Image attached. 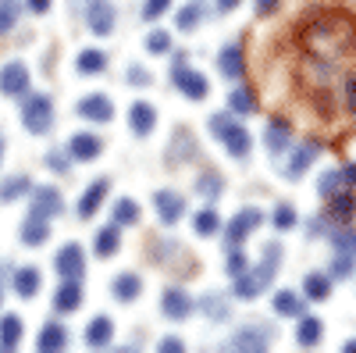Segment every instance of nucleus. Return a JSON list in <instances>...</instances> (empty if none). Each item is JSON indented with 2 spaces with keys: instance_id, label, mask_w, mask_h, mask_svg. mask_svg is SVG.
I'll list each match as a JSON object with an SVG mask.
<instances>
[{
  "instance_id": "ddd939ff",
  "label": "nucleus",
  "mask_w": 356,
  "mask_h": 353,
  "mask_svg": "<svg viewBox=\"0 0 356 353\" xmlns=\"http://www.w3.org/2000/svg\"><path fill=\"white\" fill-rule=\"evenodd\" d=\"M161 311L171 317V321H186L193 314V300H189V292L186 289H164V297H161Z\"/></svg>"
},
{
  "instance_id": "7ed1b4c3",
  "label": "nucleus",
  "mask_w": 356,
  "mask_h": 353,
  "mask_svg": "<svg viewBox=\"0 0 356 353\" xmlns=\"http://www.w3.org/2000/svg\"><path fill=\"white\" fill-rule=\"evenodd\" d=\"M275 336H278L275 325H260V321H253V325L235 329V336H232V350H239V353H264L267 346L275 343Z\"/></svg>"
},
{
  "instance_id": "473e14b6",
  "label": "nucleus",
  "mask_w": 356,
  "mask_h": 353,
  "mask_svg": "<svg viewBox=\"0 0 356 353\" xmlns=\"http://www.w3.org/2000/svg\"><path fill=\"white\" fill-rule=\"evenodd\" d=\"M228 107H232L235 114H250V111H257V97H253V90H246V86H235V90L228 93Z\"/></svg>"
},
{
  "instance_id": "cd10ccee",
  "label": "nucleus",
  "mask_w": 356,
  "mask_h": 353,
  "mask_svg": "<svg viewBox=\"0 0 356 353\" xmlns=\"http://www.w3.org/2000/svg\"><path fill=\"white\" fill-rule=\"evenodd\" d=\"M321 339H324L321 317H303V321H300V329H296V343H300V346H317Z\"/></svg>"
},
{
  "instance_id": "7c9ffc66",
  "label": "nucleus",
  "mask_w": 356,
  "mask_h": 353,
  "mask_svg": "<svg viewBox=\"0 0 356 353\" xmlns=\"http://www.w3.org/2000/svg\"><path fill=\"white\" fill-rule=\"evenodd\" d=\"M200 311L211 317V321H225V317H228V300L221 297V292H203Z\"/></svg>"
},
{
  "instance_id": "6e6552de",
  "label": "nucleus",
  "mask_w": 356,
  "mask_h": 353,
  "mask_svg": "<svg viewBox=\"0 0 356 353\" xmlns=\"http://www.w3.org/2000/svg\"><path fill=\"white\" fill-rule=\"evenodd\" d=\"M292 143V122H285V118H271L264 129V146L271 150V157H282L289 150Z\"/></svg>"
},
{
  "instance_id": "13d9d810",
  "label": "nucleus",
  "mask_w": 356,
  "mask_h": 353,
  "mask_svg": "<svg viewBox=\"0 0 356 353\" xmlns=\"http://www.w3.org/2000/svg\"><path fill=\"white\" fill-rule=\"evenodd\" d=\"M4 279H8V268L0 264V300H4Z\"/></svg>"
},
{
  "instance_id": "052dcab7",
  "label": "nucleus",
  "mask_w": 356,
  "mask_h": 353,
  "mask_svg": "<svg viewBox=\"0 0 356 353\" xmlns=\"http://www.w3.org/2000/svg\"><path fill=\"white\" fill-rule=\"evenodd\" d=\"M0 157H4V139H0Z\"/></svg>"
},
{
  "instance_id": "2f4dec72",
  "label": "nucleus",
  "mask_w": 356,
  "mask_h": 353,
  "mask_svg": "<svg viewBox=\"0 0 356 353\" xmlns=\"http://www.w3.org/2000/svg\"><path fill=\"white\" fill-rule=\"evenodd\" d=\"M118 246H122V232H118V225H107V228H100V232H97L93 250H97L100 257H111Z\"/></svg>"
},
{
  "instance_id": "bb28decb",
  "label": "nucleus",
  "mask_w": 356,
  "mask_h": 353,
  "mask_svg": "<svg viewBox=\"0 0 356 353\" xmlns=\"http://www.w3.org/2000/svg\"><path fill=\"white\" fill-rule=\"evenodd\" d=\"M143 292V282H139V275H132V272H125V275H118L114 279V297L122 300V304H132L136 297Z\"/></svg>"
},
{
  "instance_id": "09e8293b",
  "label": "nucleus",
  "mask_w": 356,
  "mask_h": 353,
  "mask_svg": "<svg viewBox=\"0 0 356 353\" xmlns=\"http://www.w3.org/2000/svg\"><path fill=\"white\" fill-rule=\"evenodd\" d=\"M168 8H171V0H146L143 15H146V18H161V15H164Z\"/></svg>"
},
{
  "instance_id": "4d7b16f0",
  "label": "nucleus",
  "mask_w": 356,
  "mask_h": 353,
  "mask_svg": "<svg viewBox=\"0 0 356 353\" xmlns=\"http://www.w3.org/2000/svg\"><path fill=\"white\" fill-rule=\"evenodd\" d=\"M243 0H218V11H232V8H239Z\"/></svg>"
},
{
  "instance_id": "de8ad7c7",
  "label": "nucleus",
  "mask_w": 356,
  "mask_h": 353,
  "mask_svg": "<svg viewBox=\"0 0 356 353\" xmlns=\"http://www.w3.org/2000/svg\"><path fill=\"white\" fill-rule=\"evenodd\" d=\"M292 225H296V211L289 207V203H282V207L275 211V228L285 232V228H292Z\"/></svg>"
},
{
  "instance_id": "a18cd8bd",
  "label": "nucleus",
  "mask_w": 356,
  "mask_h": 353,
  "mask_svg": "<svg viewBox=\"0 0 356 353\" xmlns=\"http://www.w3.org/2000/svg\"><path fill=\"white\" fill-rule=\"evenodd\" d=\"M200 15H203L200 4H186L182 11H178V29H193V25L200 22Z\"/></svg>"
},
{
  "instance_id": "c03bdc74",
  "label": "nucleus",
  "mask_w": 356,
  "mask_h": 353,
  "mask_svg": "<svg viewBox=\"0 0 356 353\" xmlns=\"http://www.w3.org/2000/svg\"><path fill=\"white\" fill-rule=\"evenodd\" d=\"M353 268H356V253H339L335 264H332V275H335V279H349Z\"/></svg>"
},
{
  "instance_id": "4be33fe9",
  "label": "nucleus",
  "mask_w": 356,
  "mask_h": 353,
  "mask_svg": "<svg viewBox=\"0 0 356 353\" xmlns=\"http://www.w3.org/2000/svg\"><path fill=\"white\" fill-rule=\"evenodd\" d=\"M154 122H157V111L150 107V104H132L129 107V125H132V132L136 136H146V132H150L154 129Z\"/></svg>"
},
{
  "instance_id": "58836bf2",
  "label": "nucleus",
  "mask_w": 356,
  "mask_h": 353,
  "mask_svg": "<svg viewBox=\"0 0 356 353\" xmlns=\"http://www.w3.org/2000/svg\"><path fill=\"white\" fill-rule=\"evenodd\" d=\"M332 243H335L339 253H356V228H339L332 235Z\"/></svg>"
},
{
  "instance_id": "c85d7f7f",
  "label": "nucleus",
  "mask_w": 356,
  "mask_h": 353,
  "mask_svg": "<svg viewBox=\"0 0 356 353\" xmlns=\"http://www.w3.org/2000/svg\"><path fill=\"white\" fill-rule=\"evenodd\" d=\"M303 292H307V300H328L332 279H328V275H321V272H310V275L303 279Z\"/></svg>"
},
{
  "instance_id": "c756f323",
  "label": "nucleus",
  "mask_w": 356,
  "mask_h": 353,
  "mask_svg": "<svg viewBox=\"0 0 356 353\" xmlns=\"http://www.w3.org/2000/svg\"><path fill=\"white\" fill-rule=\"evenodd\" d=\"M75 68H79V75H100L107 68V54L104 50H82Z\"/></svg>"
},
{
  "instance_id": "dca6fc26",
  "label": "nucleus",
  "mask_w": 356,
  "mask_h": 353,
  "mask_svg": "<svg viewBox=\"0 0 356 353\" xmlns=\"http://www.w3.org/2000/svg\"><path fill=\"white\" fill-rule=\"evenodd\" d=\"M65 346H68V329L57 325V321H47L40 339H36V350L40 353H57V350H65Z\"/></svg>"
},
{
  "instance_id": "9b49d317",
  "label": "nucleus",
  "mask_w": 356,
  "mask_h": 353,
  "mask_svg": "<svg viewBox=\"0 0 356 353\" xmlns=\"http://www.w3.org/2000/svg\"><path fill=\"white\" fill-rule=\"evenodd\" d=\"M264 221V214L257 211V207H246V211H239V214H235L232 221H228V235H225V240H228V246H239L243 240H246V235L257 228Z\"/></svg>"
},
{
  "instance_id": "f8f14e48",
  "label": "nucleus",
  "mask_w": 356,
  "mask_h": 353,
  "mask_svg": "<svg viewBox=\"0 0 356 353\" xmlns=\"http://www.w3.org/2000/svg\"><path fill=\"white\" fill-rule=\"evenodd\" d=\"M86 22L89 29H93V36H111V29H114V8L107 4V0H89L86 4Z\"/></svg>"
},
{
  "instance_id": "f03ea898",
  "label": "nucleus",
  "mask_w": 356,
  "mask_h": 353,
  "mask_svg": "<svg viewBox=\"0 0 356 353\" xmlns=\"http://www.w3.org/2000/svg\"><path fill=\"white\" fill-rule=\"evenodd\" d=\"M22 122H25V129L33 132V136H47L54 129V104H50V97H43V93L25 97Z\"/></svg>"
},
{
  "instance_id": "9d476101",
  "label": "nucleus",
  "mask_w": 356,
  "mask_h": 353,
  "mask_svg": "<svg viewBox=\"0 0 356 353\" xmlns=\"http://www.w3.org/2000/svg\"><path fill=\"white\" fill-rule=\"evenodd\" d=\"M154 207H157V218L164 225H175V221H182V214H186V200H182V193H175V189H161L154 196Z\"/></svg>"
},
{
  "instance_id": "423d86ee",
  "label": "nucleus",
  "mask_w": 356,
  "mask_h": 353,
  "mask_svg": "<svg viewBox=\"0 0 356 353\" xmlns=\"http://www.w3.org/2000/svg\"><path fill=\"white\" fill-rule=\"evenodd\" d=\"M54 268H57V275H61V279H79L86 272L82 246L79 243H65L61 250H57V257H54Z\"/></svg>"
},
{
  "instance_id": "72a5a7b5",
  "label": "nucleus",
  "mask_w": 356,
  "mask_h": 353,
  "mask_svg": "<svg viewBox=\"0 0 356 353\" xmlns=\"http://www.w3.org/2000/svg\"><path fill=\"white\" fill-rule=\"evenodd\" d=\"M275 311H278V314H285V317L303 314V300L296 297L292 289H282V292H275Z\"/></svg>"
},
{
  "instance_id": "bf43d9fd",
  "label": "nucleus",
  "mask_w": 356,
  "mask_h": 353,
  "mask_svg": "<svg viewBox=\"0 0 356 353\" xmlns=\"http://www.w3.org/2000/svg\"><path fill=\"white\" fill-rule=\"evenodd\" d=\"M346 353H356V339H346V346H342Z\"/></svg>"
},
{
  "instance_id": "79ce46f5",
  "label": "nucleus",
  "mask_w": 356,
  "mask_h": 353,
  "mask_svg": "<svg viewBox=\"0 0 356 353\" xmlns=\"http://www.w3.org/2000/svg\"><path fill=\"white\" fill-rule=\"evenodd\" d=\"M339 186H342V175H339V171H324V175H321V182H317V193L328 200L332 193H339Z\"/></svg>"
},
{
  "instance_id": "1a4fd4ad",
  "label": "nucleus",
  "mask_w": 356,
  "mask_h": 353,
  "mask_svg": "<svg viewBox=\"0 0 356 353\" xmlns=\"http://www.w3.org/2000/svg\"><path fill=\"white\" fill-rule=\"evenodd\" d=\"M33 193V214L36 218H54V214H61L65 211V200H61V193H57L54 186H36V189H29Z\"/></svg>"
},
{
  "instance_id": "a878e982",
  "label": "nucleus",
  "mask_w": 356,
  "mask_h": 353,
  "mask_svg": "<svg viewBox=\"0 0 356 353\" xmlns=\"http://www.w3.org/2000/svg\"><path fill=\"white\" fill-rule=\"evenodd\" d=\"M18 343H22V317L4 314L0 317V350H18Z\"/></svg>"
},
{
  "instance_id": "6e6d98bb",
  "label": "nucleus",
  "mask_w": 356,
  "mask_h": 353,
  "mask_svg": "<svg viewBox=\"0 0 356 353\" xmlns=\"http://www.w3.org/2000/svg\"><path fill=\"white\" fill-rule=\"evenodd\" d=\"M29 11H36V15H47V11H50V0H29Z\"/></svg>"
},
{
  "instance_id": "b1692460",
  "label": "nucleus",
  "mask_w": 356,
  "mask_h": 353,
  "mask_svg": "<svg viewBox=\"0 0 356 353\" xmlns=\"http://www.w3.org/2000/svg\"><path fill=\"white\" fill-rule=\"evenodd\" d=\"M353 214H356V196L353 193H332L328 196V218L353 221Z\"/></svg>"
},
{
  "instance_id": "f257e3e1",
  "label": "nucleus",
  "mask_w": 356,
  "mask_h": 353,
  "mask_svg": "<svg viewBox=\"0 0 356 353\" xmlns=\"http://www.w3.org/2000/svg\"><path fill=\"white\" fill-rule=\"evenodd\" d=\"M278 257H282V246L278 243H267V250H264V264L257 272H243V275H235V297L239 300H257L260 292L275 282V275H278Z\"/></svg>"
},
{
  "instance_id": "a19ab883",
  "label": "nucleus",
  "mask_w": 356,
  "mask_h": 353,
  "mask_svg": "<svg viewBox=\"0 0 356 353\" xmlns=\"http://www.w3.org/2000/svg\"><path fill=\"white\" fill-rule=\"evenodd\" d=\"M250 268V260H246V253L239 250V246H232V253H228V264H225V272L235 279V275H243Z\"/></svg>"
},
{
  "instance_id": "f704fd0d",
  "label": "nucleus",
  "mask_w": 356,
  "mask_h": 353,
  "mask_svg": "<svg viewBox=\"0 0 356 353\" xmlns=\"http://www.w3.org/2000/svg\"><path fill=\"white\" fill-rule=\"evenodd\" d=\"M193 228H196V235H214V232L221 228V218H218V211H214V207H203V211L193 218Z\"/></svg>"
},
{
  "instance_id": "37998d69",
  "label": "nucleus",
  "mask_w": 356,
  "mask_h": 353,
  "mask_svg": "<svg viewBox=\"0 0 356 353\" xmlns=\"http://www.w3.org/2000/svg\"><path fill=\"white\" fill-rule=\"evenodd\" d=\"M196 193H200V196H207V200H214V196L221 193V179H218V175H200Z\"/></svg>"
},
{
  "instance_id": "0eeeda50",
  "label": "nucleus",
  "mask_w": 356,
  "mask_h": 353,
  "mask_svg": "<svg viewBox=\"0 0 356 353\" xmlns=\"http://www.w3.org/2000/svg\"><path fill=\"white\" fill-rule=\"evenodd\" d=\"M0 93L4 97H25L29 93V68L22 61H8L0 68Z\"/></svg>"
},
{
  "instance_id": "39448f33",
  "label": "nucleus",
  "mask_w": 356,
  "mask_h": 353,
  "mask_svg": "<svg viewBox=\"0 0 356 353\" xmlns=\"http://www.w3.org/2000/svg\"><path fill=\"white\" fill-rule=\"evenodd\" d=\"M171 82L178 86V93H186L189 100H203L207 93H211V82H207V75L186 68V57L178 54V61L171 65Z\"/></svg>"
},
{
  "instance_id": "c9c22d12",
  "label": "nucleus",
  "mask_w": 356,
  "mask_h": 353,
  "mask_svg": "<svg viewBox=\"0 0 356 353\" xmlns=\"http://www.w3.org/2000/svg\"><path fill=\"white\" fill-rule=\"evenodd\" d=\"M29 189H33V186H29V179H25V175H15V179L0 182V200H4V203H11V200L25 196Z\"/></svg>"
},
{
  "instance_id": "6ab92c4d",
  "label": "nucleus",
  "mask_w": 356,
  "mask_h": 353,
  "mask_svg": "<svg viewBox=\"0 0 356 353\" xmlns=\"http://www.w3.org/2000/svg\"><path fill=\"white\" fill-rule=\"evenodd\" d=\"M107 179H97L93 186H89L86 193H82V200H79V218H93L97 211H100V203H104V196H107Z\"/></svg>"
},
{
  "instance_id": "20e7f679",
  "label": "nucleus",
  "mask_w": 356,
  "mask_h": 353,
  "mask_svg": "<svg viewBox=\"0 0 356 353\" xmlns=\"http://www.w3.org/2000/svg\"><path fill=\"white\" fill-rule=\"evenodd\" d=\"M211 132L225 139V146H228L232 157L243 161V157L250 154V132H246L243 125H235L228 114H214V118H211Z\"/></svg>"
},
{
  "instance_id": "864d4df0",
  "label": "nucleus",
  "mask_w": 356,
  "mask_h": 353,
  "mask_svg": "<svg viewBox=\"0 0 356 353\" xmlns=\"http://www.w3.org/2000/svg\"><path fill=\"white\" fill-rule=\"evenodd\" d=\"M346 107L356 114V79H346Z\"/></svg>"
},
{
  "instance_id": "5fc2aeb1",
  "label": "nucleus",
  "mask_w": 356,
  "mask_h": 353,
  "mask_svg": "<svg viewBox=\"0 0 356 353\" xmlns=\"http://www.w3.org/2000/svg\"><path fill=\"white\" fill-rule=\"evenodd\" d=\"M282 8V0H257V15H275Z\"/></svg>"
},
{
  "instance_id": "ea45409f",
  "label": "nucleus",
  "mask_w": 356,
  "mask_h": 353,
  "mask_svg": "<svg viewBox=\"0 0 356 353\" xmlns=\"http://www.w3.org/2000/svg\"><path fill=\"white\" fill-rule=\"evenodd\" d=\"M146 50L150 54H168L171 50V36L164 33V29H154V33L146 36Z\"/></svg>"
},
{
  "instance_id": "5701e85b",
  "label": "nucleus",
  "mask_w": 356,
  "mask_h": 353,
  "mask_svg": "<svg viewBox=\"0 0 356 353\" xmlns=\"http://www.w3.org/2000/svg\"><path fill=\"white\" fill-rule=\"evenodd\" d=\"M40 285H43V275L36 268H18L15 272V292H18L22 300H33L36 292H40Z\"/></svg>"
},
{
  "instance_id": "8fccbe9b",
  "label": "nucleus",
  "mask_w": 356,
  "mask_h": 353,
  "mask_svg": "<svg viewBox=\"0 0 356 353\" xmlns=\"http://www.w3.org/2000/svg\"><path fill=\"white\" fill-rule=\"evenodd\" d=\"M339 175H342V186H356V161H346Z\"/></svg>"
},
{
  "instance_id": "4468645a",
  "label": "nucleus",
  "mask_w": 356,
  "mask_h": 353,
  "mask_svg": "<svg viewBox=\"0 0 356 353\" xmlns=\"http://www.w3.org/2000/svg\"><path fill=\"white\" fill-rule=\"evenodd\" d=\"M79 114L86 118V122H111V118H114V104L104 93H93V97L79 100Z\"/></svg>"
},
{
  "instance_id": "393cba45",
  "label": "nucleus",
  "mask_w": 356,
  "mask_h": 353,
  "mask_svg": "<svg viewBox=\"0 0 356 353\" xmlns=\"http://www.w3.org/2000/svg\"><path fill=\"white\" fill-rule=\"evenodd\" d=\"M47 235H50L47 218H36V214L25 218V225H22V243H25V246H43Z\"/></svg>"
},
{
  "instance_id": "412c9836",
  "label": "nucleus",
  "mask_w": 356,
  "mask_h": 353,
  "mask_svg": "<svg viewBox=\"0 0 356 353\" xmlns=\"http://www.w3.org/2000/svg\"><path fill=\"white\" fill-rule=\"evenodd\" d=\"M79 304H82V289H79V279H65V282H61V289L54 292V307H57V311H65V314H72Z\"/></svg>"
},
{
  "instance_id": "3c124183",
  "label": "nucleus",
  "mask_w": 356,
  "mask_h": 353,
  "mask_svg": "<svg viewBox=\"0 0 356 353\" xmlns=\"http://www.w3.org/2000/svg\"><path fill=\"white\" fill-rule=\"evenodd\" d=\"M182 350H186V343H182V339H175V336L161 339V353H182Z\"/></svg>"
},
{
  "instance_id": "4c0bfd02",
  "label": "nucleus",
  "mask_w": 356,
  "mask_h": 353,
  "mask_svg": "<svg viewBox=\"0 0 356 353\" xmlns=\"http://www.w3.org/2000/svg\"><path fill=\"white\" fill-rule=\"evenodd\" d=\"M15 22H18V4L15 0H4V4H0V36H8L15 29Z\"/></svg>"
},
{
  "instance_id": "e433bc0d",
  "label": "nucleus",
  "mask_w": 356,
  "mask_h": 353,
  "mask_svg": "<svg viewBox=\"0 0 356 353\" xmlns=\"http://www.w3.org/2000/svg\"><path fill=\"white\" fill-rule=\"evenodd\" d=\"M139 221V207H136V200L122 196L114 203V225H136Z\"/></svg>"
},
{
  "instance_id": "603ef678",
  "label": "nucleus",
  "mask_w": 356,
  "mask_h": 353,
  "mask_svg": "<svg viewBox=\"0 0 356 353\" xmlns=\"http://www.w3.org/2000/svg\"><path fill=\"white\" fill-rule=\"evenodd\" d=\"M129 82H136V86H146V82H150V72H143L139 65H132V68H129Z\"/></svg>"
},
{
  "instance_id": "aec40b11",
  "label": "nucleus",
  "mask_w": 356,
  "mask_h": 353,
  "mask_svg": "<svg viewBox=\"0 0 356 353\" xmlns=\"http://www.w3.org/2000/svg\"><path fill=\"white\" fill-rule=\"evenodd\" d=\"M111 336H114V325H111L107 314H97V317L86 325V343L93 346V350H104V346L111 343Z\"/></svg>"
},
{
  "instance_id": "49530a36",
  "label": "nucleus",
  "mask_w": 356,
  "mask_h": 353,
  "mask_svg": "<svg viewBox=\"0 0 356 353\" xmlns=\"http://www.w3.org/2000/svg\"><path fill=\"white\" fill-rule=\"evenodd\" d=\"M47 164H50L54 171H61V175H68V168H72V154H61V150H50V154H47Z\"/></svg>"
},
{
  "instance_id": "a211bd4d",
  "label": "nucleus",
  "mask_w": 356,
  "mask_h": 353,
  "mask_svg": "<svg viewBox=\"0 0 356 353\" xmlns=\"http://www.w3.org/2000/svg\"><path fill=\"white\" fill-rule=\"evenodd\" d=\"M100 139L93 136V132H79V136H72V143H68V154L75 157V161H93V157H100Z\"/></svg>"
},
{
  "instance_id": "2eb2a0df",
  "label": "nucleus",
  "mask_w": 356,
  "mask_h": 353,
  "mask_svg": "<svg viewBox=\"0 0 356 353\" xmlns=\"http://www.w3.org/2000/svg\"><path fill=\"white\" fill-rule=\"evenodd\" d=\"M317 154H321V143H303L300 146V150H292V157H289V164H285V175H289V179H300V175L317 161Z\"/></svg>"
},
{
  "instance_id": "f3484780",
  "label": "nucleus",
  "mask_w": 356,
  "mask_h": 353,
  "mask_svg": "<svg viewBox=\"0 0 356 353\" xmlns=\"http://www.w3.org/2000/svg\"><path fill=\"white\" fill-rule=\"evenodd\" d=\"M218 68H221V75H228V79H239V75L246 72L243 47H239V43H228V47L218 54Z\"/></svg>"
}]
</instances>
